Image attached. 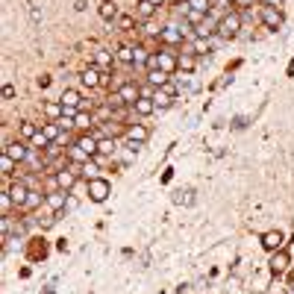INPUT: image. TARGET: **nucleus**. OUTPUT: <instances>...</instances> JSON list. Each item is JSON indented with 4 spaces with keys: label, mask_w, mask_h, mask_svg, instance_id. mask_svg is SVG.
I'll return each mask as SVG.
<instances>
[{
    "label": "nucleus",
    "mask_w": 294,
    "mask_h": 294,
    "mask_svg": "<svg viewBox=\"0 0 294 294\" xmlns=\"http://www.w3.org/2000/svg\"><path fill=\"white\" fill-rule=\"evenodd\" d=\"M30 192H33V189H30L27 183H21V180L9 186V197H12V203H15L18 209H24V206H27V200H30Z\"/></svg>",
    "instance_id": "obj_2"
},
{
    "label": "nucleus",
    "mask_w": 294,
    "mask_h": 294,
    "mask_svg": "<svg viewBox=\"0 0 294 294\" xmlns=\"http://www.w3.org/2000/svg\"><path fill=\"white\" fill-rule=\"evenodd\" d=\"M109 192H112V186H109V180H89V197L95 200V203H103L106 197H109Z\"/></svg>",
    "instance_id": "obj_3"
},
{
    "label": "nucleus",
    "mask_w": 294,
    "mask_h": 294,
    "mask_svg": "<svg viewBox=\"0 0 294 294\" xmlns=\"http://www.w3.org/2000/svg\"><path fill=\"white\" fill-rule=\"evenodd\" d=\"M38 206H41V195H38V192H30V200H27L24 209H38Z\"/></svg>",
    "instance_id": "obj_35"
},
{
    "label": "nucleus",
    "mask_w": 294,
    "mask_h": 294,
    "mask_svg": "<svg viewBox=\"0 0 294 294\" xmlns=\"http://www.w3.org/2000/svg\"><path fill=\"white\" fill-rule=\"evenodd\" d=\"M241 30V15L238 12H227L221 21H218V33L224 35V38H235Z\"/></svg>",
    "instance_id": "obj_1"
},
{
    "label": "nucleus",
    "mask_w": 294,
    "mask_h": 294,
    "mask_svg": "<svg viewBox=\"0 0 294 294\" xmlns=\"http://www.w3.org/2000/svg\"><path fill=\"white\" fill-rule=\"evenodd\" d=\"M112 65H115V53H109V50H98V53H95V68L109 71Z\"/></svg>",
    "instance_id": "obj_16"
},
{
    "label": "nucleus",
    "mask_w": 294,
    "mask_h": 294,
    "mask_svg": "<svg viewBox=\"0 0 294 294\" xmlns=\"http://www.w3.org/2000/svg\"><path fill=\"white\" fill-rule=\"evenodd\" d=\"M68 156H71L74 162H80V165H86V162H89V156H86V153H83V150H80L77 144H71V150H68Z\"/></svg>",
    "instance_id": "obj_30"
},
{
    "label": "nucleus",
    "mask_w": 294,
    "mask_h": 294,
    "mask_svg": "<svg viewBox=\"0 0 294 294\" xmlns=\"http://www.w3.org/2000/svg\"><path fill=\"white\" fill-rule=\"evenodd\" d=\"M132 109H135L138 115H150V112H156V103H153V98H138Z\"/></svg>",
    "instance_id": "obj_19"
},
{
    "label": "nucleus",
    "mask_w": 294,
    "mask_h": 294,
    "mask_svg": "<svg viewBox=\"0 0 294 294\" xmlns=\"http://www.w3.org/2000/svg\"><path fill=\"white\" fill-rule=\"evenodd\" d=\"M98 153L100 156H112L115 153V138H98Z\"/></svg>",
    "instance_id": "obj_22"
},
{
    "label": "nucleus",
    "mask_w": 294,
    "mask_h": 294,
    "mask_svg": "<svg viewBox=\"0 0 294 294\" xmlns=\"http://www.w3.org/2000/svg\"><path fill=\"white\" fill-rule=\"evenodd\" d=\"M253 0H235V6H250Z\"/></svg>",
    "instance_id": "obj_44"
},
{
    "label": "nucleus",
    "mask_w": 294,
    "mask_h": 294,
    "mask_svg": "<svg viewBox=\"0 0 294 294\" xmlns=\"http://www.w3.org/2000/svg\"><path fill=\"white\" fill-rule=\"evenodd\" d=\"M74 144H77V147H80V150H83V153H86L89 159L100 156V153H98V138H95V135H80V138H77Z\"/></svg>",
    "instance_id": "obj_11"
},
{
    "label": "nucleus",
    "mask_w": 294,
    "mask_h": 294,
    "mask_svg": "<svg viewBox=\"0 0 294 294\" xmlns=\"http://www.w3.org/2000/svg\"><path fill=\"white\" fill-rule=\"evenodd\" d=\"M115 59H118V62H124V65H132V62H135V47H127V44H124V47H118Z\"/></svg>",
    "instance_id": "obj_21"
},
{
    "label": "nucleus",
    "mask_w": 294,
    "mask_h": 294,
    "mask_svg": "<svg viewBox=\"0 0 294 294\" xmlns=\"http://www.w3.org/2000/svg\"><path fill=\"white\" fill-rule=\"evenodd\" d=\"M153 15H156V6H153V3H147V0H141V3H138V18H144V21H147V18H153Z\"/></svg>",
    "instance_id": "obj_26"
},
{
    "label": "nucleus",
    "mask_w": 294,
    "mask_h": 294,
    "mask_svg": "<svg viewBox=\"0 0 294 294\" xmlns=\"http://www.w3.org/2000/svg\"><path fill=\"white\" fill-rule=\"evenodd\" d=\"M115 15H118V9H115V3H103V6H100V18H103V21H112Z\"/></svg>",
    "instance_id": "obj_28"
},
{
    "label": "nucleus",
    "mask_w": 294,
    "mask_h": 294,
    "mask_svg": "<svg viewBox=\"0 0 294 294\" xmlns=\"http://www.w3.org/2000/svg\"><path fill=\"white\" fill-rule=\"evenodd\" d=\"M15 98V89L12 86H3V100H12Z\"/></svg>",
    "instance_id": "obj_42"
},
{
    "label": "nucleus",
    "mask_w": 294,
    "mask_h": 294,
    "mask_svg": "<svg viewBox=\"0 0 294 294\" xmlns=\"http://www.w3.org/2000/svg\"><path fill=\"white\" fill-rule=\"evenodd\" d=\"M195 50H197V53H203V50L209 53V38H197V41H195Z\"/></svg>",
    "instance_id": "obj_37"
},
{
    "label": "nucleus",
    "mask_w": 294,
    "mask_h": 294,
    "mask_svg": "<svg viewBox=\"0 0 294 294\" xmlns=\"http://www.w3.org/2000/svg\"><path fill=\"white\" fill-rule=\"evenodd\" d=\"M289 265H292V259H289V253H286V250H277V253L271 256V271H274V274H283Z\"/></svg>",
    "instance_id": "obj_15"
},
{
    "label": "nucleus",
    "mask_w": 294,
    "mask_h": 294,
    "mask_svg": "<svg viewBox=\"0 0 294 294\" xmlns=\"http://www.w3.org/2000/svg\"><path fill=\"white\" fill-rule=\"evenodd\" d=\"M262 24H265L268 30H280V27H283V12L265 6V9H262Z\"/></svg>",
    "instance_id": "obj_8"
},
{
    "label": "nucleus",
    "mask_w": 294,
    "mask_h": 294,
    "mask_svg": "<svg viewBox=\"0 0 294 294\" xmlns=\"http://www.w3.org/2000/svg\"><path fill=\"white\" fill-rule=\"evenodd\" d=\"M68 203V192H62V189H56V192H50L47 195V206L53 209V212H62Z\"/></svg>",
    "instance_id": "obj_14"
},
{
    "label": "nucleus",
    "mask_w": 294,
    "mask_h": 294,
    "mask_svg": "<svg viewBox=\"0 0 294 294\" xmlns=\"http://www.w3.org/2000/svg\"><path fill=\"white\" fill-rule=\"evenodd\" d=\"M3 153H9L15 162H27L30 159V147H27V141H6V147H3Z\"/></svg>",
    "instance_id": "obj_4"
},
{
    "label": "nucleus",
    "mask_w": 294,
    "mask_h": 294,
    "mask_svg": "<svg viewBox=\"0 0 294 294\" xmlns=\"http://www.w3.org/2000/svg\"><path fill=\"white\" fill-rule=\"evenodd\" d=\"M33 144H35V147H41V150H44V147H47L50 141H47V135H44V132L38 130V135H35V138H33Z\"/></svg>",
    "instance_id": "obj_36"
},
{
    "label": "nucleus",
    "mask_w": 294,
    "mask_h": 294,
    "mask_svg": "<svg viewBox=\"0 0 294 294\" xmlns=\"http://www.w3.org/2000/svg\"><path fill=\"white\" fill-rule=\"evenodd\" d=\"M118 27H121V30H130V27H132V18H127V15H124V18H118Z\"/></svg>",
    "instance_id": "obj_40"
},
{
    "label": "nucleus",
    "mask_w": 294,
    "mask_h": 294,
    "mask_svg": "<svg viewBox=\"0 0 294 294\" xmlns=\"http://www.w3.org/2000/svg\"><path fill=\"white\" fill-rule=\"evenodd\" d=\"M35 135H38V127H35L33 121H24V124H21V138H24V141H33Z\"/></svg>",
    "instance_id": "obj_23"
},
{
    "label": "nucleus",
    "mask_w": 294,
    "mask_h": 294,
    "mask_svg": "<svg viewBox=\"0 0 294 294\" xmlns=\"http://www.w3.org/2000/svg\"><path fill=\"white\" fill-rule=\"evenodd\" d=\"M147 3H153V6H162L165 0H147Z\"/></svg>",
    "instance_id": "obj_45"
},
{
    "label": "nucleus",
    "mask_w": 294,
    "mask_h": 294,
    "mask_svg": "<svg viewBox=\"0 0 294 294\" xmlns=\"http://www.w3.org/2000/svg\"><path fill=\"white\" fill-rule=\"evenodd\" d=\"M147 135H150V132L144 130V127H138V124L127 130V138H130L132 144H141V141H147Z\"/></svg>",
    "instance_id": "obj_20"
},
{
    "label": "nucleus",
    "mask_w": 294,
    "mask_h": 294,
    "mask_svg": "<svg viewBox=\"0 0 294 294\" xmlns=\"http://www.w3.org/2000/svg\"><path fill=\"white\" fill-rule=\"evenodd\" d=\"M186 18H189V24L200 27V24L206 21V12H197V9H189V12H186Z\"/></svg>",
    "instance_id": "obj_29"
},
{
    "label": "nucleus",
    "mask_w": 294,
    "mask_h": 294,
    "mask_svg": "<svg viewBox=\"0 0 294 294\" xmlns=\"http://www.w3.org/2000/svg\"><path fill=\"white\" fill-rule=\"evenodd\" d=\"M180 71H195V56H180Z\"/></svg>",
    "instance_id": "obj_34"
},
{
    "label": "nucleus",
    "mask_w": 294,
    "mask_h": 294,
    "mask_svg": "<svg viewBox=\"0 0 294 294\" xmlns=\"http://www.w3.org/2000/svg\"><path fill=\"white\" fill-rule=\"evenodd\" d=\"M232 3H235V0H232Z\"/></svg>",
    "instance_id": "obj_47"
},
{
    "label": "nucleus",
    "mask_w": 294,
    "mask_h": 294,
    "mask_svg": "<svg viewBox=\"0 0 294 294\" xmlns=\"http://www.w3.org/2000/svg\"><path fill=\"white\" fill-rule=\"evenodd\" d=\"M147 83H150L153 89H162V86H168L171 80H168V74H165V71H147Z\"/></svg>",
    "instance_id": "obj_18"
},
{
    "label": "nucleus",
    "mask_w": 294,
    "mask_h": 294,
    "mask_svg": "<svg viewBox=\"0 0 294 294\" xmlns=\"http://www.w3.org/2000/svg\"><path fill=\"white\" fill-rule=\"evenodd\" d=\"M215 30H218V27H215L212 21H203L200 27H195V35H197V38H209V35L215 33Z\"/></svg>",
    "instance_id": "obj_25"
},
{
    "label": "nucleus",
    "mask_w": 294,
    "mask_h": 294,
    "mask_svg": "<svg viewBox=\"0 0 294 294\" xmlns=\"http://www.w3.org/2000/svg\"><path fill=\"white\" fill-rule=\"evenodd\" d=\"M118 95H121V100H124L127 106H135V100L141 98V86H138V83H124V86L118 89Z\"/></svg>",
    "instance_id": "obj_9"
},
{
    "label": "nucleus",
    "mask_w": 294,
    "mask_h": 294,
    "mask_svg": "<svg viewBox=\"0 0 294 294\" xmlns=\"http://www.w3.org/2000/svg\"><path fill=\"white\" fill-rule=\"evenodd\" d=\"M0 206H3V215H6V212H9V206H12V197H9V192L0 197Z\"/></svg>",
    "instance_id": "obj_39"
},
{
    "label": "nucleus",
    "mask_w": 294,
    "mask_h": 294,
    "mask_svg": "<svg viewBox=\"0 0 294 294\" xmlns=\"http://www.w3.org/2000/svg\"><path fill=\"white\" fill-rule=\"evenodd\" d=\"M77 171H80V168H59V171H56V186H59L62 192H68V189L77 183Z\"/></svg>",
    "instance_id": "obj_10"
},
{
    "label": "nucleus",
    "mask_w": 294,
    "mask_h": 294,
    "mask_svg": "<svg viewBox=\"0 0 294 294\" xmlns=\"http://www.w3.org/2000/svg\"><path fill=\"white\" fill-rule=\"evenodd\" d=\"M74 121H77V127H83V130H86V127H92V124H95V115H92V112H83V109H80Z\"/></svg>",
    "instance_id": "obj_27"
},
{
    "label": "nucleus",
    "mask_w": 294,
    "mask_h": 294,
    "mask_svg": "<svg viewBox=\"0 0 294 294\" xmlns=\"http://www.w3.org/2000/svg\"><path fill=\"white\" fill-rule=\"evenodd\" d=\"M44 112H47V118H62V115H65V106H62L59 100H53V103L44 106Z\"/></svg>",
    "instance_id": "obj_24"
},
{
    "label": "nucleus",
    "mask_w": 294,
    "mask_h": 294,
    "mask_svg": "<svg viewBox=\"0 0 294 294\" xmlns=\"http://www.w3.org/2000/svg\"><path fill=\"white\" fill-rule=\"evenodd\" d=\"M189 6L197 9V12H209L212 9V0H189Z\"/></svg>",
    "instance_id": "obj_32"
},
{
    "label": "nucleus",
    "mask_w": 294,
    "mask_h": 294,
    "mask_svg": "<svg viewBox=\"0 0 294 294\" xmlns=\"http://www.w3.org/2000/svg\"><path fill=\"white\" fill-rule=\"evenodd\" d=\"M147 71H159V53H150V59H147Z\"/></svg>",
    "instance_id": "obj_38"
},
{
    "label": "nucleus",
    "mask_w": 294,
    "mask_h": 294,
    "mask_svg": "<svg viewBox=\"0 0 294 294\" xmlns=\"http://www.w3.org/2000/svg\"><path fill=\"white\" fill-rule=\"evenodd\" d=\"M283 241H286V235H283L280 229H271V232H265V235H262V247H265V250H271V253L283 250Z\"/></svg>",
    "instance_id": "obj_6"
},
{
    "label": "nucleus",
    "mask_w": 294,
    "mask_h": 294,
    "mask_svg": "<svg viewBox=\"0 0 294 294\" xmlns=\"http://www.w3.org/2000/svg\"><path fill=\"white\" fill-rule=\"evenodd\" d=\"M289 74H292V77H294V59H292V65H289Z\"/></svg>",
    "instance_id": "obj_46"
},
{
    "label": "nucleus",
    "mask_w": 294,
    "mask_h": 294,
    "mask_svg": "<svg viewBox=\"0 0 294 294\" xmlns=\"http://www.w3.org/2000/svg\"><path fill=\"white\" fill-rule=\"evenodd\" d=\"M80 92H77V89H65V92H62V98H59V103H62V106H65V109H83V103H80Z\"/></svg>",
    "instance_id": "obj_13"
},
{
    "label": "nucleus",
    "mask_w": 294,
    "mask_h": 294,
    "mask_svg": "<svg viewBox=\"0 0 294 294\" xmlns=\"http://www.w3.org/2000/svg\"><path fill=\"white\" fill-rule=\"evenodd\" d=\"M147 59H150V53L144 47H135V62L132 65H147Z\"/></svg>",
    "instance_id": "obj_33"
},
{
    "label": "nucleus",
    "mask_w": 294,
    "mask_h": 294,
    "mask_svg": "<svg viewBox=\"0 0 294 294\" xmlns=\"http://www.w3.org/2000/svg\"><path fill=\"white\" fill-rule=\"evenodd\" d=\"M41 132L47 135V141H59V138L65 135V130H62V124H59V121H53V124H44V127H41Z\"/></svg>",
    "instance_id": "obj_17"
},
{
    "label": "nucleus",
    "mask_w": 294,
    "mask_h": 294,
    "mask_svg": "<svg viewBox=\"0 0 294 294\" xmlns=\"http://www.w3.org/2000/svg\"><path fill=\"white\" fill-rule=\"evenodd\" d=\"M262 3H265V6H271V9H280V3H283V0H262Z\"/></svg>",
    "instance_id": "obj_43"
},
{
    "label": "nucleus",
    "mask_w": 294,
    "mask_h": 294,
    "mask_svg": "<svg viewBox=\"0 0 294 294\" xmlns=\"http://www.w3.org/2000/svg\"><path fill=\"white\" fill-rule=\"evenodd\" d=\"M174 98H177V86H171V83L153 92V103H156V109H168V106L174 103Z\"/></svg>",
    "instance_id": "obj_5"
},
{
    "label": "nucleus",
    "mask_w": 294,
    "mask_h": 294,
    "mask_svg": "<svg viewBox=\"0 0 294 294\" xmlns=\"http://www.w3.org/2000/svg\"><path fill=\"white\" fill-rule=\"evenodd\" d=\"M159 38H162L165 44H171V47H177V44H183V30H177L174 24H168L162 33H159Z\"/></svg>",
    "instance_id": "obj_12"
},
{
    "label": "nucleus",
    "mask_w": 294,
    "mask_h": 294,
    "mask_svg": "<svg viewBox=\"0 0 294 294\" xmlns=\"http://www.w3.org/2000/svg\"><path fill=\"white\" fill-rule=\"evenodd\" d=\"M80 80H83L86 89H98L100 83H106V71H100V68H86Z\"/></svg>",
    "instance_id": "obj_7"
},
{
    "label": "nucleus",
    "mask_w": 294,
    "mask_h": 294,
    "mask_svg": "<svg viewBox=\"0 0 294 294\" xmlns=\"http://www.w3.org/2000/svg\"><path fill=\"white\" fill-rule=\"evenodd\" d=\"M80 171H83V174H86V177H89V174H95V171H98V168H95V162H92V159H89V162L83 165V168H80Z\"/></svg>",
    "instance_id": "obj_41"
},
{
    "label": "nucleus",
    "mask_w": 294,
    "mask_h": 294,
    "mask_svg": "<svg viewBox=\"0 0 294 294\" xmlns=\"http://www.w3.org/2000/svg\"><path fill=\"white\" fill-rule=\"evenodd\" d=\"M15 159H12V156H9V153H3V156H0V171H3V174H12V168H15Z\"/></svg>",
    "instance_id": "obj_31"
}]
</instances>
